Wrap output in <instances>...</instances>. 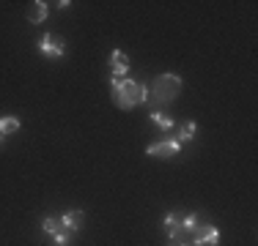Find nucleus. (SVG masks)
<instances>
[{
  "mask_svg": "<svg viewBox=\"0 0 258 246\" xmlns=\"http://www.w3.org/2000/svg\"><path fill=\"white\" fill-rule=\"evenodd\" d=\"M110 90H113V101L121 109H132L149 98V88L143 82H135V79H110Z\"/></svg>",
  "mask_w": 258,
  "mask_h": 246,
  "instance_id": "1",
  "label": "nucleus"
},
{
  "mask_svg": "<svg viewBox=\"0 0 258 246\" xmlns=\"http://www.w3.org/2000/svg\"><path fill=\"white\" fill-rule=\"evenodd\" d=\"M179 93H181V79L176 74H159V77H154V82H151V96L159 104L173 101Z\"/></svg>",
  "mask_w": 258,
  "mask_h": 246,
  "instance_id": "2",
  "label": "nucleus"
},
{
  "mask_svg": "<svg viewBox=\"0 0 258 246\" xmlns=\"http://www.w3.org/2000/svg\"><path fill=\"white\" fill-rule=\"evenodd\" d=\"M217 243H220V230L209 219L201 221L192 230V238H189V246H217Z\"/></svg>",
  "mask_w": 258,
  "mask_h": 246,
  "instance_id": "3",
  "label": "nucleus"
},
{
  "mask_svg": "<svg viewBox=\"0 0 258 246\" xmlns=\"http://www.w3.org/2000/svg\"><path fill=\"white\" fill-rule=\"evenodd\" d=\"M39 52L50 60H60V58H66V41L55 33H44L39 39Z\"/></svg>",
  "mask_w": 258,
  "mask_h": 246,
  "instance_id": "4",
  "label": "nucleus"
},
{
  "mask_svg": "<svg viewBox=\"0 0 258 246\" xmlns=\"http://www.w3.org/2000/svg\"><path fill=\"white\" fill-rule=\"evenodd\" d=\"M179 151H181L179 140H162V143H154L146 148V153L154 159H173V156H179Z\"/></svg>",
  "mask_w": 258,
  "mask_h": 246,
  "instance_id": "5",
  "label": "nucleus"
},
{
  "mask_svg": "<svg viewBox=\"0 0 258 246\" xmlns=\"http://www.w3.org/2000/svg\"><path fill=\"white\" fill-rule=\"evenodd\" d=\"M129 71V58L124 49H113L110 52V74H113V79H124Z\"/></svg>",
  "mask_w": 258,
  "mask_h": 246,
  "instance_id": "6",
  "label": "nucleus"
},
{
  "mask_svg": "<svg viewBox=\"0 0 258 246\" xmlns=\"http://www.w3.org/2000/svg\"><path fill=\"white\" fill-rule=\"evenodd\" d=\"M47 14H50V9H47L44 0H33V3L25 9V20H28L30 25H41V22L47 20Z\"/></svg>",
  "mask_w": 258,
  "mask_h": 246,
  "instance_id": "7",
  "label": "nucleus"
},
{
  "mask_svg": "<svg viewBox=\"0 0 258 246\" xmlns=\"http://www.w3.org/2000/svg\"><path fill=\"white\" fill-rule=\"evenodd\" d=\"M60 221H63V227L69 232H77L80 227H83V221H85V213L83 211H69V213H63V216H60Z\"/></svg>",
  "mask_w": 258,
  "mask_h": 246,
  "instance_id": "8",
  "label": "nucleus"
},
{
  "mask_svg": "<svg viewBox=\"0 0 258 246\" xmlns=\"http://www.w3.org/2000/svg\"><path fill=\"white\" fill-rule=\"evenodd\" d=\"M41 230L47 232V235H58V232H63V221H60V216H44V221H41Z\"/></svg>",
  "mask_w": 258,
  "mask_h": 246,
  "instance_id": "9",
  "label": "nucleus"
},
{
  "mask_svg": "<svg viewBox=\"0 0 258 246\" xmlns=\"http://www.w3.org/2000/svg\"><path fill=\"white\" fill-rule=\"evenodd\" d=\"M14 132H20V120L11 118V115H3V118H0V134L9 137V134H14Z\"/></svg>",
  "mask_w": 258,
  "mask_h": 246,
  "instance_id": "10",
  "label": "nucleus"
},
{
  "mask_svg": "<svg viewBox=\"0 0 258 246\" xmlns=\"http://www.w3.org/2000/svg\"><path fill=\"white\" fill-rule=\"evenodd\" d=\"M151 123H157L162 132H170V129H173V118H168L165 112H157V109H151Z\"/></svg>",
  "mask_w": 258,
  "mask_h": 246,
  "instance_id": "11",
  "label": "nucleus"
},
{
  "mask_svg": "<svg viewBox=\"0 0 258 246\" xmlns=\"http://www.w3.org/2000/svg\"><path fill=\"white\" fill-rule=\"evenodd\" d=\"M195 134H198V126H195L192 120L181 123V129H179V143H187V140L195 137Z\"/></svg>",
  "mask_w": 258,
  "mask_h": 246,
  "instance_id": "12",
  "label": "nucleus"
},
{
  "mask_svg": "<svg viewBox=\"0 0 258 246\" xmlns=\"http://www.w3.org/2000/svg\"><path fill=\"white\" fill-rule=\"evenodd\" d=\"M69 238H72L69 230L58 232V235H52V246H69Z\"/></svg>",
  "mask_w": 258,
  "mask_h": 246,
  "instance_id": "13",
  "label": "nucleus"
},
{
  "mask_svg": "<svg viewBox=\"0 0 258 246\" xmlns=\"http://www.w3.org/2000/svg\"><path fill=\"white\" fill-rule=\"evenodd\" d=\"M168 246H189V243H176V241H170Z\"/></svg>",
  "mask_w": 258,
  "mask_h": 246,
  "instance_id": "14",
  "label": "nucleus"
},
{
  "mask_svg": "<svg viewBox=\"0 0 258 246\" xmlns=\"http://www.w3.org/2000/svg\"><path fill=\"white\" fill-rule=\"evenodd\" d=\"M3 143H6V137H3V134H0V145H3Z\"/></svg>",
  "mask_w": 258,
  "mask_h": 246,
  "instance_id": "15",
  "label": "nucleus"
}]
</instances>
